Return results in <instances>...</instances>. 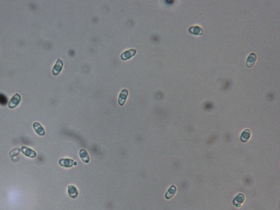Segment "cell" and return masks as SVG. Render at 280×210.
Returning a JSON list of instances; mask_svg holds the SVG:
<instances>
[{
    "mask_svg": "<svg viewBox=\"0 0 280 210\" xmlns=\"http://www.w3.org/2000/svg\"><path fill=\"white\" fill-rule=\"evenodd\" d=\"M21 96L19 94L16 93L11 98L9 103L8 104V107L10 109H14L21 102Z\"/></svg>",
    "mask_w": 280,
    "mask_h": 210,
    "instance_id": "cell-1",
    "label": "cell"
},
{
    "mask_svg": "<svg viewBox=\"0 0 280 210\" xmlns=\"http://www.w3.org/2000/svg\"><path fill=\"white\" fill-rule=\"evenodd\" d=\"M58 163L61 166L64 167V168H68L72 167L73 165H76L77 164V162L74 161V160L73 159H67V158L61 159L59 160Z\"/></svg>",
    "mask_w": 280,
    "mask_h": 210,
    "instance_id": "cell-2",
    "label": "cell"
},
{
    "mask_svg": "<svg viewBox=\"0 0 280 210\" xmlns=\"http://www.w3.org/2000/svg\"><path fill=\"white\" fill-rule=\"evenodd\" d=\"M21 151L25 156L30 158H35L37 157L36 152L28 147H21Z\"/></svg>",
    "mask_w": 280,
    "mask_h": 210,
    "instance_id": "cell-3",
    "label": "cell"
},
{
    "mask_svg": "<svg viewBox=\"0 0 280 210\" xmlns=\"http://www.w3.org/2000/svg\"><path fill=\"white\" fill-rule=\"evenodd\" d=\"M63 66V61L61 59H58L52 69V73L54 75H58L62 71Z\"/></svg>",
    "mask_w": 280,
    "mask_h": 210,
    "instance_id": "cell-4",
    "label": "cell"
},
{
    "mask_svg": "<svg viewBox=\"0 0 280 210\" xmlns=\"http://www.w3.org/2000/svg\"><path fill=\"white\" fill-rule=\"evenodd\" d=\"M128 91L127 89H123L121 91L118 97V103L119 105L123 106L125 105L127 98L128 97Z\"/></svg>",
    "mask_w": 280,
    "mask_h": 210,
    "instance_id": "cell-5",
    "label": "cell"
},
{
    "mask_svg": "<svg viewBox=\"0 0 280 210\" xmlns=\"http://www.w3.org/2000/svg\"><path fill=\"white\" fill-rule=\"evenodd\" d=\"M33 127L34 128L35 132H36L39 136H43L45 135V132L43 127L38 122H35L33 123Z\"/></svg>",
    "mask_w": 280,
    "mask_h": 210,
    "instance_id": "cell-6",
    "label": "cell"
},
{
    "mask_svg": "<svg viewBox=\"0 0 280 210\" xmlns=\"http://www.w3.org/2000/svg\"><path fill=\"white\" fill-rule=\"evenodd\" d=\"M67 193L69 197L73 199L77 198L78 195V192L76 187L73 185H70L68 187Z\"/></svg>",
    "mask_w": 280,
    "mask_h": 210,
    "instance_id": "cell-7",
    "label": "cell"
},
{
    "mask_svg": "<svg viewBox=\"0 0 280 210\" xmlns=\"http://www.w3.org/2000/svg\"><path fill=\"white\" fill-rule=\"evenodd\" d=\"M79 156L80 157V158L81 159L82 161L84 163L88 164L90 162V159L89 155L87 151L85 150V149H81L80 151V152H79Z\"/></svg>",
    "mask_w": 280,
    "mask_h": 210,
    "instance_id": "cell-8",
    "label": "cell"
},
{
    "mask_svg": "<svg viewBox=\"0 0 280 210\" xmlns=\"http://www.w3.org/2000/svg\"><path fill=\"white\" fill-rule=\"evenodd\" d=\"M136 53V50L135 49H131L128 50H127L123 53L121 55V59L123 60H127L128 59H130L132 57H133L134 55H135Z\"/></svg>",
    "mask_w": 280,
    "mask_h": 210,
    "instance_id": "cell-9",
    "label": "cell"
},
{
    "mask_svg": "<svg viewBox=\"0 0 280 210\" xmlns=\"http://www.w3.org/2000/svg\"><path fill=\"white\" fill-rule=\"evenodd\" d=\"M257 60V56L254 53L251 54L246 60V66L248 67H252L256 62Z\"/></svg>",
    "mask_w": 280,
    "mask_h": 210,
    "instance_id": "cell-10",
    "label": "cell"
},
{
    "mask_svg": "<svg viewBox=\"0 0 280 210\" xmlns=\"http://www.w3.org/2000/svg\"><path fill=\"white\" fill-rule=\"evenodd\" d=\"M191 29H192L193 30V31H192L191 33L192 34H202L203 33V30L202 29H201V28H199V26H193V27H191Z\"/></svg>",
    "mask_w": 280,
    "mask_h": 210,
    "instance_id": "cell-11",
    "label": "cell"
}]
</instances>
